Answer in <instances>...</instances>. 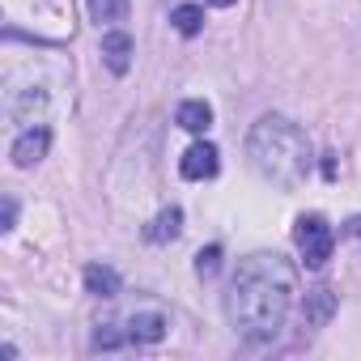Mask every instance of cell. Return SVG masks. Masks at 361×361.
Instances as JSON below:
<instances>
[{
  "instance_id": "obj_1",
  "label": "cell",
  "mask_w": 361,
  "mask_h": 361,
  "mask_svg": "<svg viewBox=\"0 0 361 361\" xmlns=\"http://www.w3.org/2000/svg\"><path fill=\"white\" fill-rule=\"evenodd\" d=\"M293 306V268L281 255H247L226 293V319L247 344H268L281 336Z\"/></svg>"
},
{
  "instance_id": "obj_2",
  "label": "cell",
  "mask_w": 361,
  "mask_h": 361,
  "mask_svg": "<svg viewBox=\"0 0 361 361\" xmlns=\"http://www.w3.org/2000/svg\"><path fill=\"white\" fill-rule=\"evenodd\" d=\"M247 157L268 183L298 188L310 170V140L298 123H289L281 115H264L247 136Z\"/></svg>"
},
{
  "instance_id": "obj_3",
  "label": "cell",
  "mask_w": 361,
  "mask_h": 361,
  "mask_svg": "<svg viewBox=\"0 0 361 361\" xmlns=\"http://www.w3.org/2000/svg\"><path fill=\"white\" fill-rule=\"evenodd\" d=\"M293 243H298L306 268H323V264L331 259L336 234H331V226H327L319 213H306V217H298V226H293Z\"/></svg>"
},
{
  "instance_id": "obj_4",
  "label": "cell",
  "mask_w": 361,
  "mask_h": 361,
  "mask_svg": "<svg viewBox=\"0 0 361 361\" xmlns=\"http://www.w3.org/2000/svg\"><path fill=\"white\" fill-rule=\"evenodd\" d=\"M221 153H217V145H209V140H196L188 153H183V161H178V170H183V178H213L217 174V161Z\"/></svg>"
},
{
  "instance_id": "obj_5",
  "label": "cell",
  "mask_w": 361,
  "mask_h": 361,
  "mask_svg": "<svg viewBox=\"0 0 361 361\" xmlns=\"http://www.w3.org/2000/svg\"><path fill=\"white\" fill-rule=\"evenodd\" d=\"M102 64H106L115 77H123V73L132 68V39H128L123 30L102 35Z\"/></svg>"
},
{
  "instance_id": "obj_6",
  "label": "cell",
  "mask_w": 361,
  "mask_h": 361,
  "mask_svg": "<svg viewBox=\"0 0 361 361\" xmlns=\"http://www.w3.org/2000/svg\"><path fill=\"white\" fill-rule=\"evenodd\" d=\"M47 145H51V136H47V128H26L18 140H13V161L26 170V166H35V161H43V153H47Z\"/></svg>"
},
{
  "instance_id": "obj_7",
  "label": "cell",
  "mask_w": 361,
  "mask_h": 361,
  "mask_svg": "<svg viewBox=\"0 0 361 361\" xmlns=\"http://www.w3.org/2000/svg\"><path fill=\"white\" fill-rule=\"evenodd\" d=\"M166 314H157V310H136L132 319H128V340H136V344H157L161 336H166Z\"/></svg>"
},
{
  "instance_id": "obj_8",
  "label": "cell",
  "mask_w": 361,
  "mask_h": 361,
  "mask_svg": "<svg viewBox=\"0 0 361 361\" xmlns=\"http://www.w3.org/2000/svg\"><path fill=\"white\" fill-rule=\"evenodd\" d=\"M331 310H336V293H331L327 285H319V289H310L306 302H302V323H306V327H323V323L331 319Z\"/></svg>"
},
{
  "instance_id": "obj_9",
  "label": "cell",
  "mask_w": 361,
  "mask_h": 361,
  "mask_svg": "<svg viewBox=\"0 0 361 361\" xmlns=\"http://www.w3.org/2000/svg\"><path fill=\"white\" fill-rule=\"evenodd\" d=\"M174 123L200 136V132H209V128H213V106H209L204 98H192V102H183V106L174 111Z\"/></svg>"
},
{
  "instance_id": "obj_10",
  "label": "cell",
  "mask_w": 361,
  "mask_h": 361,
  "mask_svg": "<svg viewBox=\"0 0 361 361\" xmlns=\"http://www.w3.org/2000/svg\"><path fill=\"white\" fill-rule=\"evenodd\" d=\"M85 289H90L94 298H115V293H119V272L106 268V264H90V268H85Z\"/></svg>"
},
{
  "instance_id": "obj_11",
  "label": "cell",
  "mask_w": 361,
  "mask_h": 361,
  "mask_svg": "<svg viewBox=\"0 0 361 361\" xmlns=\"http://www.w3.org/2000/svg\"><path fill=\"white\" fill-rule=\"evenodd\" d=\"M178 230H183V213H178V209H166V213H157V221L145 230V238H149V243H170V238H178Z\"/></svg>"
},
{
  "instance_id": "obj_12",
  "label": "cell",
  "mask_w": 361,
  "mask_h": 361,
  "mask_svg": "<svg viewBox=\"0 0 361 361\" xmlns=\"http://www.w3.org/2000/svg\"><path fill=\"white\" fill-rule=\"evenodd\" d=\"M90 5V18L98 22V26H111V22H123L128 18V5L132 0H85Z\"/></svg>"
},
{
  "instance_id": "obj_13",
  "label": "cell",
  "mask_w": 361,
  "mask_h": 361,
  "mask_svg": "<svg viewBox=\"0 0 361 361\" xmlns=\"http://www.w3.org/2000/svg\"><path fill=\"white\" fill-rule=\"evenodd\" d=\"M170 22H174L178 35L192 39V35H200V26H204V9H200V5H178V9L170 13Z\"/></svg>"
},
{
  "instance_id": "obj_14",
  "label": "cell",
  "mask_w": 361,
  "mask_h": 361,
  "mask_svg": "<svg viewBox=\"0 0 361 361\" xmlns=\"http://www.w3.org/2000/svg\"><path fill=\"white\" fill-rule=\"evenodd\" d=\"M217 268H221V247L213 243V247H204V251L196 255V276H200V281H213Z\"/></svg>"
},
{
  "instance_id": "obj_15",
  "label": "cell",
  "mask_w": 361,
  "mask_h": 361,
  "mask_svg": "<svg viewBox=\"0 0 361 361\" xmlns=\"http://www.w3.org/2000/svg\"><path fill=\"white\" fill-rule=\"evenodd\" d=\"M344 234H348V238H353V243H357V247H361V217H353V221H348V226H344Z\"/></svg>"
},
{
  "instance_id": "obj_16",
  "label": "cell",
  "mask_w": 361,
  "mask_h": 361,
  "mask_svg": "<svg viewBox=\"0 0 361 361\" xmlns=\"http://www.w3.org/2000/svg\"><path fill=\"white\" fill-rule=\"evenodd\" d=\"M13 217H18V204H13V200H5V230H13Z\"/></svg>"
},
{
  "instance_id": "obj_17",
  "label": "cell",
  "mask_w": 361,
  "mask_h": 361,
  "mask_svg": "<svg viewBox=\"0 0 361 361\" xmlns=\"http://www.w3.org/2000/svg\"><path fill=\"white\" fill-rule=\"evenodd\" d=\"M213 5H221V9H226V5H234V0H213Z\"/></svg>"
}]
</instances>
